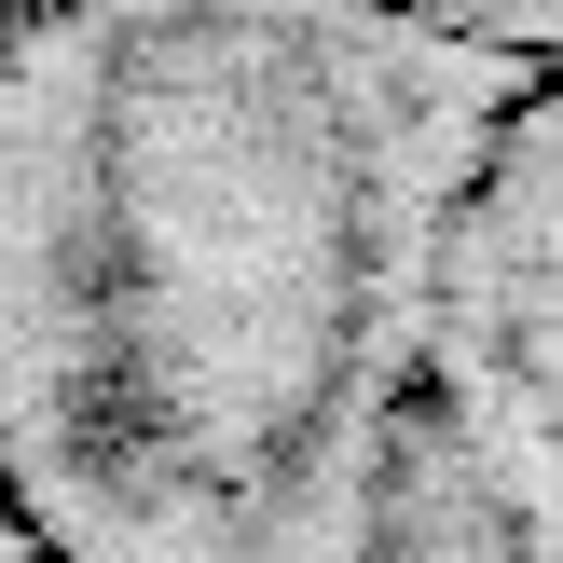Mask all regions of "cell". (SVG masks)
<instances>
[{"label": "cell", "mask_w": 563, "mask_h": 563, "mask_svg": "<svg viewBox=\"0 0 563 563\" xmlns=\"http://www.w3.org/2000/svg\"><path fill=\"white\" fill-rule=\"evenodd\" d=\"M509 55L412 0L0 14V522L27 563H357Z\"/></svg>", "instance_id": "cell-1"}, {"label": "cell", "mask_w": 563, "mask_h": 563, "mask_svg": "<svg viewBox=\"0 0 563 563\" xmlns=\"http://www.w3.org/2000/svg\"><path fill=\"white\" fill-rule=\"evenodd\" d=\"M357 563H563V69L522 82L454 220L427 385Z\"/></svg>", "instance_id": "cell-2"}, {"label": "cell", "mask_w": 563, "mask_h": 563, "mask_svg": "<svg viewBox=\"0 0 563 563\" xmlns=\"http://www.w3.org/2000/svg\"><path fill=\"white\" fill-rule=\"evenodd\" d=\"M412 14H454V27H482V42L550 55V69H563V0H412Z\"/></svg>", "instance_id": "cell-3"}, {"label": "cell", "mask_w": 563, "mask_h": 563, "mask_svg": "<svg viewBox=\"0 0 563 563\" xmlns=\"http://www.w3.org/2000/svg\"><path fill=\"white\" fill-rule=\"evenodd\" d=\"M0 563H27V550H14V522H0Z\"/></svg>", "instance_id": "cell-4"}, {"label": "cell", "mask_w": 563, "mask_h": 563, "mask_svg": "<svg viewBox=\"0 0 563 563\" xmlns=\"http://www.w3.org/2000/svg\"><path fill=\"white\" fill-rule=\"evenodd\" d=\"M0 14H14V0H0Z\"/></svg>", "instance_id": "cell-5"}]
</instances>
